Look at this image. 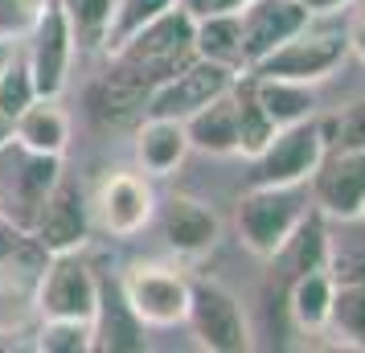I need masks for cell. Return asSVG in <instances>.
Returning <instances> with one entry per match:
<instances>
[{
  "label": "cell",
  "mask_w": 365,
  "mask_h": 353,
  "mask_svg": "<svg viewBox=\"0 0 365 353\" xmlns=\"http://www.w3.org/2000/svg\"><path fill=\"white\" fill-rule=\"evenodd\" d=\"M13 140L46 156H62L70 144V116L58 107V99H41L37 95L17 119H13Z\"/></svg>",
  "instance_id": "d6986e66"
},
{
  "label": "cell",
  "mask_w": 365,
  "mask_h": 353,
  "mask_svg": "<svg viewBox=\"0 0 365 353\" xmlns=\"http://www.w3.org/2000/svg\"><path fill=\"white\" fill-rule=\"evenodd\" d=\"M119 284H123V296L135 308V317L144 320L148 329L185 324L193 280L181 267H168V263H132L119 275Z\"/></svg>",
  "instance_id": "52a82bcc"
},
{
  "label": "cell",
  "mask_w": 365,
  "mask_h": 353,
  "mask_svg": "<svg viewBox=\"0 0 365 353\" xmlns=\"http://www.w3.org/2000/svg\"><path fill=\"white\" fill-rule=\"evenodd\" d=\"M234 107H238V152L242 156H259L267 148V140L275 135V123L267 116V107L255 95V78L250 70H242L234 78Z\"/></svg>",
  "instance_id": "cb8c5ba5"
},
{
  "label": "cell",
  "mask_w": 365,
  "mask_h": 353,
  "mask_svg": "<svg viewBox=\"0 0 365 353\" xmlns=\"http://www.w3.org/2000/svg\"><path fill=\"white\" fill-rule=\"evenodd\" d=\"M189 17H205V13H222V9H242L247 0H177Z\"/></svg>",
  "instance_id": "1f68e13d"
},
{
  "label": "cell",
  "mask_w": 365,
  "mask_h": 353,
  "mask_svg": "<svg viewBox=\"0 0 365 353\" xmlns=\"http://www.w3.org/2000/svg\"><path fill=\"white\" fill-rule=\"evenodd\" d=\"M324 267L336 284H365V214L329 218V259Z\"/></svg>",
  "instance_id": "603a6c76"
},
{
  "label": "cell",
  "mask_w": 365,
  "mask_h": 353,
  "mask_svg": "<svg viewBox=\"0 0 365 353\" xmlns=\"http://www.w3.org/2000/svg\"><path fill=\"white\" fill-rule=\"evenodd\" d=\"M115 4L119 0H58V9L70 21V34H74V46L78 50H107Z\"/></svg>",
  "instance_id": "d4e9b609"
},
{
  "label": "cell",
  "mask_w": 365,
  "mask_h": 353,
  "mask_svg": "<svg viewBox=\"0 0 365 353\" xmlns=\"http://www.w3.org/2000/svg\"><path fill=\"white\" fill-rule=\"evenodd\" d=\"M91 349L99 353H140L148 349V324L135 317L123 296L119 275H99V300L91 312Z\"/></svg>",
  "instance_id": "5bb4252c"
},
{
  "label": "cell",
  "mask_w": 365,
  "mask_h": 353,
  "mask_svg": "<svg viewBox=\"0 0 365 353\" xmlns=\"http://www.w3.org/2000/svg\"><path fill=\"white\" fill-rule=\"evenodd\" d=\"M332 296H336V280L329 275V267H316V271L296 275V280H287V312H292V320L304 333L329 329Z\"/></svg>",
  "instance_id": "44dd1931"
},
{
  "label": "cell",
  "mask_w": 365,
  "mask_h": 353,
  "mask_svg": "<svg viewBox=\"0 0 365 353\" xmlns=\"http://www.w3.org/2000/svg\"><path fill=\"white\" fill-rule=\"evenodd\" d=\"M34 99H37L34 70H29V58H25V50L17 41L13 53H9V62H4V70H0V111L9 119H17Z\"/></svg>",
  "instance_id": "484cf974"
},
{
  "label": "cell",
  "mask_w": 365,
  "mask_h": 353,
  "mask_svg": "<svg viewBox=\"0 0 365 353\" xmlns=\"http://www.w3.org/2000/svg\"><path fill=\"white\" fill-rule=\"evenodd\" d=\"M4 140H13V119L0 111V144H4Z\"/></svg>",
  "instance_id": "e575fe53"
},
{
  "label": "cell",
  "mask_w": 365,
  "mask_h": 353,
  "mask_svg": "<svg viewBox=\"0 0 365 353\" xmlns=\"http://www.w3.org/2000/svg\"><path fill=\"white\" fill-rule=\"evenodd\" d=\"M25 46V58H29V70H34V83L41 99H58L70 83V66H74V34H70L66 13L58 9V0H50L41 9V17L34 21V29L21 37Z\"/></svg>",
  "instance_id": "9c48e42d"
},
{
  "label": "cell",
  "mask_w": 365,
  "mask_h": 353,
  "mask_svg": "<svg viewBox=\"0 0 365 353\" xmlns=\"http://www.w3.org/2000/svg\"><path fill=\"white\" fill-rule=\"evenodd\" d=\"M99 300V271L83 259V251L50 255L34 284V304L41 317L91 320Z\"/></svg>",
  "instance_id": "ba28073f"
},
{
  "label": "cell",
  "mask_w": 365,
  "mask_h": 353,
  "mask_svg": "<svg viewBox=\"0 0 365 353\" xmlns=\"http://www.w3.org/2000/svg\"><path fill=\"white\" fill-rule=\"evenodd\" d=\"M238 74H242V70H230V66H217V62H205V58H193V62H185V66L152 95L148 107H144V116L189 119L193 111H201L205 103H214L217 95H226Z\"/></svg>",
  "instance_id": "8fae6325"
},
{
  "label": "cell",
  "mask_w": 365,
  "mask_h": 353,
  "mask_svg": "<svg viewBox=\"0 0 365 353\" xmlns=\"http://www.w3.org/2000/svg\"><path fill=\"white\" fill-rule=\"evenodd\" d=\"M160 235H165L168 251L181 259H201L217 247L222 238V222L205 202L189 198V193H173L160 205Z\"/></svg>",
  "instance_id": "2e32d148"
},
{
  "label": "cell",
  "mask_w": 365,
  "mask_h": 353,
  "mask_svg": "<svg viewBox=\"0 0 365 353\" xmlns=\"http://www.w3.org/2000/svg\"><path fill=\"white\" fill-rule=\"evenodd\" d=\"M50 0H0V41H21Z\"/></svg>",
  "instance_id": "4dcf8cb0"
},
{
  "label": "cell",
  "mask_w": 365,
  "mask_h": 353,
  "mask_svg": "<svg viewBox=\"0 0 365 353\" xmlns=\"http://www.w3.org/2000/svg\"><path fill=\"white\" fill-rule=\"evenodd\" d=\"M353 0H304V9L312 13V17H336V13H345Z\"/></svg>",
  "instance_id": "d6a6232c"
},
{
  "label": "cell",
  "mask_w": 365,
  "mask_h": 353,
  "mask_svg": "<svg viewBox=\"0 0 365 353\" xmlns=\"http://www.w3.org/2000/svg\"><path fill=\"white\" fill-rule=\"evenodd\" d=\"M308 214H312V193L304 185H250L238 198L234 226H238L242 247L255 259L271 263Z\"/></svg>",
  "instance_id": "7a4b0ae2"
},
{
  "label": "cell",
  "mask_w": 365,
  "mask_h": 353,
  "mask_svg": "<svg viewBox=\"0 0 365 353\" xmlns=\"http://www.w3.org/2000/svg\"><path fill=\"white\" fill-rule=\"evenodd\" d=\"M189 152L193 148H189V135H185V119L144 116L140 132H135V165H140L144 177H168V173H177Z\"/></svg>",
  "instance_id": "e0dca14e"
},
{
  "label": "cell",
  "mask_w": 365,
  "mask_h": 353,
  "mask_svg": "<svg viewBox=\"0 0 365 353\" xmlns=\"http://www.w3.org/2000/svg\"><path fill=\"white\" fill-rule=\"evenodd\" d=\"M329 148H365V99H353L336 111H320Z\"/></svg>",
  "instance_id": "83f0119b"
},
{
  "label": "cell",
  "mask_w": 365,
  "mask_h": 353,
  "mask_svg": "<svg viewBox=\"0 0 365 353\" xmlns=\"http://www.w3.org/2000/svg\"><path fill=\"white\" fill-rule=\"evenodd\" d=\"M250 78H255V95L267 107V116H271L275 128H287V123L320 116V99H316L312 83L275 78V74H250Z\"/></svg>",
  "instance_id": "7402d4cb"
},
{
  "label": "cell",
  "mask_w": 365,
  "mask_h": 353,
  "mask_svg": "<svg viewBox=\"0 0 365 353\" xmlns=\"http://www.w3.org/2000/svg\"><path fill=\"white\" fill-rule=\"evenodd\" d=\"M91 226H95L91 222V198L78 189V181H70L66 173H62L58 185L50 189L46 205L37 210L29 230H34V238L50 255H62V251H83Z\"/></svg>",
  "instance_id": "4fadbf2b"
},
{
  "label": "cell",
  "mask_w": 365,
  "mask_h": 353,
  "mask_svg": "<svg viewBox=\"0 0 365 353\" xmlns=\"http://www.w3.org/2000/svg\"><path fill=\"white\" fill-rule=\"evenodd\" d=\"M185 324L193 329L201 349H210V353H247L250 349V324H247V312H242V300L226 284H217V280H193Z\"/></svg>",
  "instance_id": "8992f818"
},
{
  "label": "cell",
  "mask_w": 365,
  "mask_h": 353,
  "mask_svg": "<svg viewBox=\"0 0 365 353\" xmlns=\"http://www.w3.org/2000/svg\"><path fill=\"white\" fill-rule=\"evenodd\" d=\"M329 329H336V337H345V345L365 349V284H336Z\"/></svg>",
  "instance_id": "4316f807"
},
{
  "label": "cell",
  "mask_w": 365,
  "mask_h": 353,
  "mask_svg": "<svg viewBox=\"0 0 365 353\" xmlns=\"http://www.w3.org/2000/svg\"><path fill=\"white\" fill-rule=\"evenodd\" d=\"M308 193L324 218L365 214V148H324L316 173L308 177Z\"/></svg>",
  "instance_id": "30bf717a"
},
{
  "label": "cell",
  "mask_w": 365,
  "mask_h": 353,
  "mask_svg": "<svg viewBox=\"0 0 365 353\" xmlns=\"http://www.w3.org/2000/svg\"><path fill=\"white\" fill-rule=\"evenodd\" d=\"M345 58H349V25L329 17H308V25H299L259 66H250V74H275V78H296V83L316 86Z\"/></svg>",
  "instance_id": "3957f363"
},
{
  "label": "cell",
  "mask_w": 365,
  "mask_h": 353,
  "mask_svg": "<svg viewBox=\"0 0 365 353\" xmlns=\"http://www.w3.org/2000/svg\"><path fill=\"white\" fill-rule=\"evenodd\" d=\"M349 53H357L365 62V13L353 17V25H349Z\"/></svg>",
  "instance_id": "836d02e7"
},
{
  "label": "cell",
  "mask_w": 365,
  "mask_h": 353,
  "mask_svg": "<svg viewBox=\"0 0 365 353\" xmlns=\"http://www.w3.org/2000/svg\"><path fill=\"white\" fill-rule=\"evenodd\" d=\"M185 135H189V148L210 152V156H234V152H238V107H234V86L185 119Z\"/></svg>",
  "instance_id": "ac0fdd59"
},
{
  "label": "cell",
  "mask_w": 365,
  "mask_h": 353,
  "mask_svg": "<svg viewBox=\"0 0 365 353\" xmlns=\"http://www.w3.org/2000/svg\"><path fill=\"white\" fill-rule=\"evenodd\" d=\"M242 17V66H259L267 53L283 46L299 25H308V9L304 0H247L238 9Z\"/></svg>",
  "instance_id": "9a60e30c"
},
{
  "label": "cell",
  "mask_w": 365,
  "mask_h": 353,
  "mask_svg": "<svg viewBox=\"0 0 365 353\" xmlns=\"http://www.w3.org/2000/svg\"><path fill=\"white\" fill-rule=\"evenodd\" d=\"M193 50L205 62L230 70H247L242 66V17L238 9H222V13H205L193 17Z\"/></svg>",
  "instance_id": "ffe728a7"
},
{
  "label": "cell",
  "mask_w": 365,
  "mask_h": 353,
  "mask_svg": "<svg viewBox=\"0 0 365 353\" xmlns=\"http://www.w3.org/2000/svg\"><path fill=\"white\" fill-rule=\"evenodd\" d=\"M58 177H62V156H46L17 140H4L0 144V214L29 230L50 189L58 185Z\"/></svg>",
  "instance_id": "277c9868"
},
{
  "label": "cell",
  "mask_w": 365,
  "mask_h": 353,
  "mask_svg": "<svg viewBox=\"0 0 365 353\" xmlns=\"http://www.w3.org/2000/svg\"><path fill=\"white\" fill-rule=\"evenodd\" d=\"M13 46H17V41H0V70H4V62H9V53H13Z\"/></svg>",
  "instance_id": "d590c367"
},
{
  "label": "cell",
  "mask_w": 365,
  "mask_h": 353,
  "mask_svg": "<svg viewBox=\"0 0 365 353\" xmlns=\"http://www.w3.org/2000/svg\"><path fill=\"white\" fill-rule=\"evenodd\" d=\"M37 349L41 353H91V320L41 317Z\"/></svg>",
  "instance_id": "f1b7e54d"
},
{
  "label": "cell",
  "mask_w": 365,
  "mask_h": 353,
  "mask_svg": "<svg viewBox=\"0 0 365 353\" xmlns=\"http://www.w3.org/2000/svg\"><path fill=\"white\" fill-rule=\"evenodd\" d=\"M324 128L320 116L275 128L259 156H250V185H308L324 156Z\"/></svg>",
  "instance_id": "5b68a950"
},
{
  "label": "cell",
  "mask_w": 365,
  "mask_h": 353,
  "mask_svg": "<svg viewBox=\"0 0 365 353\" xmlns=\"http://www.w3.org/2000/svg\"><path fill=\"white\" fill-rule=\"evenodd\" d=\"M177 0H119L115 4V21H111V34H107V50L115 46V41H123L128 34H135V29H144L148 21H156L160 13H168Z\"/></svg>",
  "instance_id": "f546056e"
},
{
  "label": "cell",
  "mask_w": 365,
  "mask_h": 353,
  "mask_svg": "<svg viewBox=\"0 0 365 353\" xmlns=\"http://www.w3.org/2000/svg\"><path fill=\"white\" fill-rule=\"evenodd\" d=\"M156 214V198H152L148 181L140 173H111L103 177V185L91 198V222L115 238H132Z\"/></svg>",
  "instance_id": "7c38bea8"
},
{
  "label": "cell",
  "mask_w": 365,
  "mask_h": 353,
  "mask_svg": "<svg viewBox=\"0 0 365 353\" xmlns=\"http://www.w3.org/2000/svg\"><path fill=\"white\" fill-rule=\"evenodd\" d=\"M107 70L99 74V83L91 86V111L99 119H128L140 116L148 99L160 86L185 66L193 62V17L181 4H173L168 13L148 21L144 29L128 34L107 50Z\"/></svg>",
  "instance_id": "6da1fadb"
}]
</instances>
